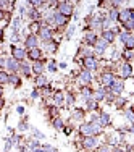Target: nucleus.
<instances>
[{
  "label": "nucleus",
  "instance_id": "nucleus-10",
  "mask_svg": "<svg viewBox=\"0 0 134 152\" xmlns=\"http://www.w3.org/2000/svg\"><path fill=\"white\" fill-rule=\"evenodd\" d=\"M90 79H92V76H90L89 71H82V73L79 75V81H81V84H89Z\"/></svg>",
  "mask_w": 134,
  "mask_h": 152
},
{
  "label": "nucleus",
  "instance_id": "nucleus-35",
  "mask_svg": "<svg viewBox=\"0 0 134 152\" xmlns=\"http://www.w3.org/2000/svg\"><path fill=\"white\" fill-rule=\"evenodd\" d=\"M82 96H84V97H90V91H89V89H82Z\"/></svg>",
  "mask_w": 134,
  "mask_h": 152
},
{
  "label": "nucleus",
  "instance_id": "nucleus-29",
  "mask_svg": "<svg viewBox=\"0 0 134 152\" xmlns=\"http://www.w3.org/2000/svg\"><path fill=\"white\" fill-rule=\"evenodd\" d=\"M8 78H10V76L7 75V73L0 71V84H3V83H8Z\"/></svg>",
  "mask_w": 134,
  "mask_h": 152
},
{
  "label": "nucleus",
  "instance_id": "nucleus-46",
  "mask_svg": "<svg viewBox=\"0 0 134 152\" xmlns=\"http://www.w3.org/2000/svg\"><path fill=\"white\" fill-rule=\"evenodd\" d=\"M2 34H3V32H2V29H0V39H2Z\"/></svg>",
  "mask_w": 134,
  "mask_h": 152
},
{
  "label": "nucleus",
  "instance_id": "nucleus-36",
  "mask_svg": "<svg viewBox=\"0 0 134 152\" xmlns=\"http://www.w3.org/2000/svg\"><path fill=\"white\" fill-rule=\"evenodd\" d=\"M66 100H68V104H73V96H71V94H68V96H66Z\"/></svg>",
  "mask_w": 134,
  "mask_h": 152
},
{
  "label": "nucleus",
  "instance_id": "nucleus-12",
  "mask_svg": "<svg viewBox=\"0 0 134 152\" xmlns=\"http://www.w3.org/2000/svg\"><path fill=\"white\" fill-rule=\"evenodd\" d=\"M36 45H37V37H36L34 34L28 36V39H26V47H29V49H36Z\"/></svg>",
  "mask_w": 134,
  "mask_h": 152
},
{
  "label": "nucleus",
  "instance_id": "nucleus-30",
  "mask_svg": "<svg viewBox=\"0 0 134 152\" xmlns=\"http://www.w3.org/2000/svg\"><path fill=\"white\" fill-rule=\"evenodd\" d=\"M45 47H47V50L53 52V50L57 49V44H55V42H45Z\"/></svg>",
  "mask_w": 134,
  "mask_h": 152
},
{
  "label": "nucleus",
  "instance_id": "nucleus-21",
  "mask_svg": "<svg viewBox=\"0 0 134 152\" xmlns=\"http://www.w3.org/2000/svg\"><path fill=\"white\" fill-rule=\"evenodd\" d=\"M86 41H87L89 44H95V42H97L95 34H94V32H87V34H86Z\"/></svg>",
  "mask_w": 134,
  "mask_h": 152
},
{
  "label": "nucleus",
  "instance_id": "nucleus-26",
  "mask_svg": "<svg viewBox=\"0 0 134 152\" xmlns=\"http://www.w3.org/2000/svg\"><path fill=\"white\" fill-rule=\"evenodd\" d=\"M118 10L117 8H111L110 10V21H115V20H118Z\"/></svg>",
  "mask_w": 134,
  "mask_h": 152
},
{
  "label": "nucleus",
  "instance_id": "nucleus-31",
  "mask_svg": "<svg viewBox=\"0 0 134 152\" xmlns=\"http://www.w3.org/2000/svg\"><path fill=\"white\" fill-rule=\"evenodd\" d=\"M97 152H111V151H110V147H108V146H100L99 149H97Z\"/></svg>",
  "mask_w": 134,
  "mask_h": 152
},
{
  "label": "nucleus",
  "instance_id": "nucleus-1",
  "mask_svg": "<svg viewBox=\"0 0 134 152\" xmlns=\"http://www.w3.org/2000/svg\"><path fill=\"white\" fill-rule=\"evenodd\" d=\"M118 20L121 21V24L125 26L126 31H133L134 29V12H133V8L121 10V13L118 15Z\"/></svg>",
  "mask_w": 134,
  "mask_h": 152
},
{
  "label": "nucleus",
  "instance_id": "nucleus-4",
  "mask_svg": "<svg viewBox=\"0 0 134 152\" xmlns=\"http://www.w3.org/2000/svg\"><path fill=\"white\" fill-rule=\"evenodd\" d=\"M47 21H49V23H55V24H58V26H63V24H66V23H68V18H66V16H63V15H60V13L57 12L55 15L50 16Z\"/></svg>",
  "mask_w": 134,
  "mask_h": 152
},
{
  "label": "nucleus",
  "instance_id": "nucleus-44",
  "mask_svg": "<svg viewBox=\"0 0 134 152\" xmlns=\"http://www.w3.org/2000/svg\"><path fill=\"white\" fill-rule=\"evenodd\" d=\"M2 18H3V13H2V10H0V20H2Z\"/></svg>",
  "mask_w": 134,
  "mask_h": 152
},
{
  "label": "nucleus",
  "instance_id": "nucleus-37",
  "mask_svg": "<svg viewBox=\"0 0 134 152\" xmlns=\"http://www.w3.org/2000/svg\"><path fill=\"white\" fill-rule=\"evenodd\" d=\"M31 29H32V31H41V29H39V24H37V23H36V24H31Z\"/></svg>",
  "mask_w": 134,
  "mask_h": 152
},
{
  "label": "nucleus",
  "instance_id": "nucleus-23",
  "mask_svg": "<svg viewBox=\"0 0 134 152\" xmlns=\"http://www.w3.org/2000/svg\"><path fill=\"white\" fill-rule=\"evenodd\" d=\"M53 99H55V104H57V105H63V94H61V92H57Z\"/></svg>",
  "mask_w": 134,
  "mask_h": 152
},
{
  "label": "nucleus",
  "instance_id": "nucleus-47",
  "mask_svg": "<svg viewBox=\"0 0 134 152\" xmlns=\"http://www.w3.org/2000/svg\"><path fill=\"white\" fill-rule=\"evenodd\" d=\"M0 96H2V88H0Z\"/></svg>",
  "mask_w": 134,
  "mask_h": 152
},
{
  "label": "nucleus",
  "instance_id": "nucleus-17",
  "mask_svg": "<svg viewBox=\"0 0 134 152\" xmlns=\"http://www.w3.org/2000/svg\"><path fill=\"white\" fill-rule=\"evenodd\" d=\"M32 70H34V73L36 75H41L42 73V70H44V65H42V61H34V66H32Z\"/></svg>",
  "mask_w": 134,
  "mask_h": 152
},
{
  "label": "nucleus",
  "instance_id": "nucleus-13",
  "mask_svg": "<svg viewBox=\"0 0 134 152\" xmlns=\"http://www.w3.org/2000/svg\"><path fill=\"white\" fill-rule=\"evenodd\" d=\"M102 39H103V41H107L108 44H110V42H113V39H115V31H103Z\"/></svg>",
  "mask_w": 134,
  "mask_h": 152
},
{
  "label": "nucleus",
  "instance_id": "nucleus-24",
  "mask_svg": "<svg viewBox=\"0 0 134 152\" xmlns=\"http://www.w3.org/2000/svg\"><path fill=\"white\" fill-rule=\"evenodd\" d=\"M125 47H126V49H128V50L134 49V37H133V36H131V37H129L128 41L125 42Z\"/></svg>",
  "mask_w": 134,
  "mask_h": 152
},
{
  "label": "nucleus",
  "instance_id": "nucleus-25",
  "mask_svg": "<svg viewBox=\"0 0 134 152\" xmlns=\"http://www.w3.org/2000/svg\"><path fill=\"white\" fill-rule=\"evenodd\" d=\"M8 83H12V84H15V86H20V78H18V76H15V75H10Z\"/></svg>",
  "mask_w": 134,
  "mask_h": 152
},
{
  "label": "nucleus",
  "instance_id": "nucleus-6",
  "mask_svg": "<svg viewBox=\"0 0 134 152\" xmlns=\"http://www.w3.org/2000/svg\"><path fill=\"white\" fill-rule=\"evenodd\" d=\"M110 88H111V92L119 94V92L123 91V81H121V79H115V81H113V84H111Z\"/></svg>",
  "mask_w": 134,
  "mask_h": 152
},
{
  "label": "nucleus",
  "instance_id": "nucleus-8",
  "mask_svg": "<svg viewBox=\"0 0 134 152\" xmlns=\"http://www.w3.org/2000/svg\"><path fill=\"white\" fill-rule=\"evenodd\" d=\"M84 66L87 68V70H95V68H97V61H95V58H92V57H87V58H84Z\"/></svg>",
  "mask_w": 134,
  "mask_h": 152
},
{
  "label": "nucleus",
  "instance_id": "nucleus-5",
  "mask_svg": "<svg viewBox=\"0 0 134 152\" xmlns=\"http://www.w3.org/2000/svg\"><path fill=\"white\" fill-rule=\"evenodd\" d=\"M12 53H13V58L15 60H23L24 57H26V52H24L23 49H20V47H13Z\"/></svg>",
  "mask_w": 134,
  "mask_h": 152
},
{
  "label": "nucleus",
  "instance_id": "nucleus-14",
  "mask_svg": "<svg viewBox=\"0 0 134 152\" xmlns=\"http://www.w3.org/2000/svg\"><path fill=\"white\" fill-rule=\"evenodd\" d=\"M95 120H97V118H95ZM97 123H99L100 126H107L108 123H110V117H108L107 113H102V115H100V118L97 120Z\"/></svg>",
  "mask_w": 134,
  "mask_h": 152
},
{
  "label": "nucleus",
  "instance_id": "nucleus-40",
  "mask_svg": "<svg viewBox=\"0 0 134 152\" xmlns=\"http://www.w3.org/2000/svg\"><path fill=\"white\" fill-rule=\"evenodd\" d=\"M123 100H125V99H118V102H117V105H118V107H121V105H123Z\"/></svg>",
  "mask_w": 134,
  "mask_h": 152
},
{
  "label": "nucleus",
  "instance_id": "nucleus-32",
  "mask_svg": "<svg viewBox=\"0 0 134 152\" xmlns=\"http://www.w3.org/2000/svg\"><path fill=\"white\" fill-rule=\"evenodd\" d=\"M126 117H128L131 121H134V112L133 110H128V112H126Z\"/></svg>",
  "mask_w": 134,
  "mask_h": 152
},
{
  "label": "nucleus",
  "instance_id": "nucleus-41",
  "mask_svg": "<svg viewBox=\"0 0 134 152\" xmlns=\"http://www.w3.org/2000/svg\"><path fill=\"white\" fill-rule=\"evenodd\" d=\"M50 112H52V115H57V108H55V107L50 108Z\"/></svg>",
  "mask_w": 134,
  "mask_h": 152
},
{
  "label": "nucleus",
  "instance_id": "nucleus-28",
  "mask_svg": "<svg viewBox=\"0 0 134 152\" xmlns=\"http://www.w3.org/2000/svg\"><path fill=\"white\" fill-rule=\"evenodd\" d=\"M53 126H55L57 129H63V121H61L60 118H55V120H53Z\"/></svg>",
  "mask_w": 134,
  "mask_h": 152
},
{
  "label": "nucleus",
  "instance_id": "nucleus-11",
  "mask_svg": "<svg viewBox=\"0 0 134 152\" xmlns=\"http://www.w3.org/2000/svg\"><path fill=\"white\" fill-rule=\"evenodd\" d=\"M39 34H41V37L44 39V41H50V39H52V31H50L49 28H41Z\"/></svg>",
  "mask_w": 134,
  "mask_h": 152
},
{
  "label": "nucleus",
  "instance_id": "nucleus-39",
  "mask_svg": "<svg viewBox=\"0 0 134 152\" xmlns=\"http://www.w3.org/2000/svg\"><path fill=\"white\" fill-rule=\"evenodd\" d=\"M45 152H57V151L53 149V147H49V146H47V147H45Z\"/></svg>",
  "mask_w": 134,
  "mask_h": 152
},
{
  "label": "nucleus",
  "instance_id": "nucleus-45",
  "mask_svg": "<svg viewBox=\"0 0 134 152\" xmlns=\"http://www.w3.org/2000/svg\"><path fill=\"white\" fill-rule=\"evenodd\" d=\"M129 129H131V131L134 133V125H133V126H131V128H129Z\"/></svg>",
  "mask_w": 134,
  "mask_h": 152
},
{
  "label": "nucleus",
  "instance_id": "nucleus-2",
  "mask_svg": "<svg viewBox=\"0 0 134 152\" xmlns=\"http://www.w3.org/2000/svg\"><path fill=\"white\" fill-rule=\"evenodd\" d=\"M81 133L84 136H94L97 133H100V125L97 123V120H94L92 123H86L81 126Z\"/></svg>",
  "mask_w": 134,
  "mask_h": 152
},
{
  "label": "nucleus",
  "instance_id": "nucleus-7",
  "mask_svg": "<svg viewBox=\"0 0 134 152\" xmlns=\"http://www.w3.org/2000/svg\"><path fill=\"white\" fill-rule=\"evenodd\" d=\"M113 81H115V78H113V75L111 73H103L102 75V83L105 86H108V88H110L111 84H113Z\"/></svg>",
  "mask_w": 134,
  "mask_h": 152
},
{
  "label": "nucleus",
  "instance_id": "nucleus-3",
  "mask_svg": "<svg viewBox=\"0 0 134 152\" xmlns=\"http://www.w3.org/2000/svg\"><path fill=\"white\" fill-rule=\"evenodd\" d=\"M58 13L68 18L71 13H73V7H71V3H68V2H60V3H58Z\"/></svg>",
  "mask_w": 134,
  "mask_h": 152
},
{
  "label": "nucleus",
  "instance_id": "nucleus-18",
  "mask_svg": "<svg viewBox=\"0 0 134 152\" xmlns=\"http://www.w3.org/2000/svg\"><path fill=\"white\" fill-rule=\"evenodd\" d=\"M39 57H41V50H39V49H31V50H29V58H31V60H36V61H37Z\"/></svg>",
  "mask_w": 134,
  "mask_h": 152
},
{
  "label": "nucleus",
  "instance_id": "nucleus-19",
  "mask_svg": "<svg viewBox=\"0 0 134 152\" xmlns=\"http://www.w3.org/2000/svg\"><path fill=\"white\" fill-rule=\"evenodd\" d=\"M7 68L12 71H18V68H20V65L16 63V60H8L7 61Z\"/></svg>",
  "mask_w": 134,
  "mask_h": 152
},
{
  "label": "nucleus",
  "instance_id": "nucleus-43",
  "mask_svg": "<svg viewBox=\"0 0 134 152\" xmlns=\"http://www.w3.org/2000/svg\"><path fill=\"white\" fill-rule=\"evenodd\" d=\"M113 152H123L121 149H118V147H117V149H113Z\"/></svg>",
  "mask_w": 134,
  "mask_h": 152
},
{
  "label": "nucleus",
  "instance_id": "nucleus-9",
  "mask_svg": "<svg viewBox=\"0 0 134 152\" xmlns=\"http://www.w3.org/2000/svg\"><path fill=\"white\" fill-rule=\"evenodd\" d=\"M84 147H87V149H90V147H95V144H97V139L94 136H86V139H84Z\"/></svg>",
  "mask_w": 134,
  "mask_h": 152
},
{
  "label": "nucleus",
  "instance_id": "nucleus-33",
  "mask_svg": "<svg viewBox=\"0 0 134 152\" xmlns=\"http://www.w3.org/2000/svg\"><path fill=\"white\" fill-rule=\"evenodd\" d=\"M21 68H23V73H24V75H26V76H29L31 71H29V66H28V65H23Z\"/></svg>",
  "mask_w": 134,
  "mask_h": 152
},
{
  "label": "nucleus",
  "instance_id": "nucleus-16",
  "mask_svg": "<svg viewBox=\"0 0 134 152\" xmlns=\"http://www.w3.org/2000/svg\"><path fill=\"white\" fill-rule=\"evenodd\" d=\"M107 45H108V42H107V41H103V39H100V41H97V42H95L97 52H100V53H102L103 50H105V47H107Z\"/></svg>",
  "mask_w": 134,
  "mask_h": 152
},
{
  "label": "nucleus",
  "instance_id": "nucleus-22",
  "mask_svg": "<svg viewBox=\"0 0 134 152\" xmlns=\"http://www.w3.org/2000/svg\"><path fill=\"white\" fill-rule=\"evenodd\" d=\"M103 97H105V91H103V89H99V91L94 94V100H102Z\"/></svg>",
  "mask_w": 134,
  "mask_h": 152
},
{
  "label": "nucleus",
  "instance_id": "nucleus-42",
  "mask_svg": "<svg viewBox=\"0 0 134 152\" xmlns=\"http://www.w3.org/2000/svg\"><path fill=\"white\" fill-rule=\"evenodd\" d=\"M3 65H5V60H3V58H0V66H3Z\"/></svg>",
  "mask_w": 134,
  "mask_h": 152
},
{
  "label": "nucleus",
  "instance_id": "nucleus-20",
  "mask_svg": "<svg viewBox=\"0 0 134 152\" xmlns=\"http://www.w3.org/2000/svg\"><path fill=\"white\" fill-rule=\"evenodd\" d=\"M36 84H37L39 88L45 86V84H47V78H45L44 75H39V76H37V79H36Z\"/></svg>",
  "mask_w": 134,
  "mask_h": 152
},
{
  "label": "nucleus",
  "instance_id": "nucleus-15",
  "mask_svg": "<svg viewBox=\"0 0 134 152\" xmlns=\"http://www.w3.org/2000/svg\"><path fill=\"white\" fill-rule=\"evenodd\" d=\"M131 71H133V68H131V65H129V63H125V65L121 66V73H123V76H125V78L131 76Z\"/></svg>",
  "mask_w": 134,
  "mask_h": 152
},
{
  "label": "nucleus",
  "instance_id": "nucleus-27",
  "mask_svg": "<svg viewBox=\"0 0 134 152\" xmlns=\"http://www.w3.org/2000/svg\"><path fill=\"white\" fill-rule=\"evenodd\" d=\"M129 37H131V34H129L128 31H125V32H121V34H119V39H121V41H123V44H125V42L128 41Z\"/></svg>",
  "mask_w": 134,
  "mask_h": 152
},
{
  "label": "nucleus",
  "instance_id": "nucleus-38",
  "mask_svg": "<svg viewBox=\"0 0 134 152\" xmlns=\"http://www.w3.org/2000/svg\"><path fill=\"white\" fill-rule=\"evenodd\" d=\"M49 70H50V71H55V70H57L55 63H50V65H49Z\"/></svg>",
  "mask_w": 134,
  "mask_h": 152
},
{
  "label": "nucleus",
  "instance_id": "nucleus-34",
  "mask_svg": "<svg viewBox=\"0 0 134 152\" xmlns=\"http://www.w3.org/2000/svg\"><path fill=\"white\" fill-rule=\"evenodd\" d=\"M74 113H76V115H74V118H82V110H76Z\"/></svg>",
  "mask_w": 134,
  "mask_h": 152
}]
</instances>
